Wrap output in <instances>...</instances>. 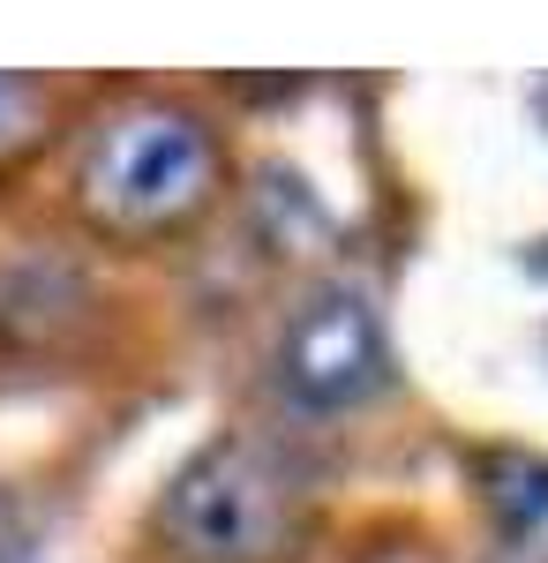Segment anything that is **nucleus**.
I'll return each mask as SVG.
<instances>
[{"mask_svg":"<svg viewBox=\"0 0 548 563\" xmlns=\"http://www.w3.org/2000/svg\"><path fill=\"white\" fill-rule=\"evenodd\" d=\"M308 481L263 435H211L158 488V541L173 563H294L308 541Z\"/></svg>","mask_w":548,"mask_h":563,"instance_id":"f03ea898","label":"nucleus"},{"mask_svg":"<svg viewBox=\"0 0 548 563\" xmlns=\"http://www.w3.org/2000/svg\"><path fill=\"white\" fill-rule=\"evenodd\" d=\"M473 474H481V496H489L496 526H504L526 556H548V459L496 443V451L473 459Z\"/></svg>","mask_w":548,"mask_h":563,"instance_id":"20e7f679","label":"nucleus"},{"mask_svg":"<svg viewBox=\"0 0 548 563\" xmlns=\"http://www.w3.org/2000/svg\"><path fill=\"white\" fill-rule=\"evenodd\" d=\"M226 143L180 98H128L76 151V211L113 241L180 233L218 203Z\"/></svg>","mask_w":548,"mask_h":563,"instance_id":"f257e3e1","label":"nucleus"},{"mask_svg":"<svg viewBox=\"0 0 548 563\" xmlns=\"http://www.w3.org/2000/svg\"><path fill=\"white\" fill-rule=\"evenodd\" d=\"M278 384L316 413H346L369 406L391 384V339L383 316L361 286H324L286 316L278 331Z\"/></svg>","mask_w":548,"mask_h":563,"instance_id":"7ed1b4c3","label":"nucleus"},{"mask_svg":"<svg viewBox=\"0 0 548 563\" xmlns=\"http://www.w3.org/2000/svg\"><path fill=\"white\" fill-rule=\"evenodd\" d=\"M53 129V84L23 76V68H0V174L23 166Z\"/></svg>","mask_w":548,"mask_h":563,"instance_id":"39448f33","label":"nucleus"}]
</instances>
